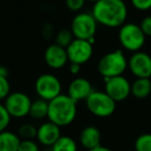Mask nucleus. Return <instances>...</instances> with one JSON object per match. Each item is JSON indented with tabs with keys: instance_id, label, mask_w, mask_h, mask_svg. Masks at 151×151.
Instances as JSON below:
<instances>
[{
	"instance_id": "nucleus-1",
	"label": "nucleus",
	"mask_w": 151,
	"mask_h": 151,
	"mask_svg": "<svg viewBox=\"0 0 151 151\" xmlns=\"http://www.w3.org/2000/svg\"><path fill=\"white\" fill-rule=\"evenodd\" d=\"M91 14L97 24L109 28H117L125 24L127 6L123 0H99L94 3Z\"/></svg>"
},
{
	"instance_id": "nucleus-2",
	"label": "nucleus",
	"mask_w": 151,
	"mask_h": 151,
	"mask_svg": "<svg viewBox=\"0 0 151 151\" xmlns=\"http://www.w3.org/2000/svg\"><path fill=\"white\" fill-rule=\"evenodd\" d=\"M77 116V103L67 94L58 95L49 101L48 118L59 127L67 126L76 119Z\"/></svg>"
},
{
	"instance_id": "nucleus-3",
	"label": "nucleus",
	"mask_w": 151,
	"mask_h": 151,
	"mask_svg": "<svg viewBox=\"0 0 151 151\" xmlns=\"http://www.w3.org/2000/svg\"><path fill=\"white\" fill-rule=\"evenodd\" d=\"M127 67V60L121 50H116L104 55L97 64L99 73L103 76L104 79L123 76Z\"/></svg>"
},
{
	"instance_id": "nucleus-4",
	"label": "nucleus",
	"mask_w": 151,
	"mask_h": 151,
	"mask_svg": "<svg viewBox=\"0 0 151 151\" xmlns=\"http://www.w3.org/2000/svg\"><path fill=\"white\" fill-rule=\"evenodd\" d=\"M85 101L88 111L96 117H109L116 110V101L105 91L93 90Z\"/></svg>"
},
{
	"instance_id": "nucleus-5",
	"label": "nucleus",
	"mask_w": 151,
	"mask_h": 151,
	"mask_svg": "<svg viewBox=\"0 0 151 151\" xmlns=\"http://www.w3.org/2000/svg\"><path fill=\"white\" fill-rule=\"evenodd\" d=\"M119 42L125 50L130 52H138L144 46L146 35L142 31L140 25L134 23H125L120 27Z\"/></svg>"
},
{
	"instance_id": "nucleus-6",
	"label": "nucleus",
	"mask_w": 151,
	"mask_h": 151,
	"mask_svg": "<svg viewBox=\"0 0 151 151\" xmlns=\"http://www.w3.org/2000/svg\"><path fill=\"white\" fill-rule=\"evenodd\" d=\"M97 30V22L89 13L78 14L73 19L70 25V31L73 37L78 40H89L93 42V38Z\"/></svg>"
},
{
	"instance_id": "nucleus-7",
	"label": "nucleus",
	"mask_w": 151,
	"mask_h": 151,
	"mask_svg": "<svg viewBox=\"0 0 151 151\" xmlns=\"http://www.w3.org/2000/svg\"><path fill=\"white\" fill-rule=\"evenodd\" d=\"M62 86L56 76L51 73H42L35 82V91L38 97L47 101H51L61 94Z\"/></svg>"
},
{
	"instance_id": "nucleus-8",
	"label": "nucleus",
	"mask_w": 151,
	"mask_h": 151,
	"mask_svg": "<svg viewBox=\"0 0 151 151\" xmlns=\"http://www.w3.org/2000/svg\"><path fill=\"white\" fill-rule=\"evenodd\" d=\"M32 101L26 93L12 92L5 99L4 107L11 117L24 118L29 115Z\"/></svg>"
},
{
	"instance_id": "nucleus-9",
	"label": "nucleus",
	"mask_w": 151,
	"mask_h": 151,
	"mask_svg": "<svg viewBox=\"0 0 151 151\" xmlns=\"http://www.w3.org/2000/svg\"><path fill=\"white\" fill-rule=\"evenodd\" d=\"M66 53L69 62L82 65L89 61V59L92 56V42L89 40L75 38L66 48Z\"/></svg>"
},
{
	"instance_id": "nucleus-10",
	"label": "nucleus",
	"mask_w": 151,
	"mask_h": 151,
	"mask_svg": "<svg viewBox=\"0 0 151 151\" xmlns=\"http://www.w3.org/2000/svg\"><path fill=\"white\" fill-rule=\"evenodd\" d=\"M105 92L116 103L124 101L130 94V83L123 76L105 79Z\"/></svg>"
},
{
	"instance_id": "nucleus-11",
	"label": "nucleus",
	"mask_w": 151,
	"mask_h": 151,
	"mask_svg": "<svg viewBox=\"0 0 151 151\" xmlns=\"http://www.w3.org/2000/svg\"><path fill=\"white\" fill-rule=\"evenodd\" d=\"M128 68L136 78L151 77V56L145 52H134L127 60Z\"/></svg>"
},
{
	"instance_id": "nucleus-12",
	"label": "nucleus",
	"mask_w": 151,
	"mask_h": 151,
	"mask_svg": "<svg viewBox=\"0 0 151 151\" xmlns=\"http://www.w3.org/2000/svg\"><path fill=\"white\" fill-rule=\"evenodd\" d=\"M45 61L47 65L53 69L62 68L68 61L66 49L57 44L51 45L45 51Z\"/></svg>"
},
{
	"instance_id": "nucleus-13",
	"label": "nucleus",
	"mask_w": 151,
	"mask_h": 151,
	"mask_svg": "<svg viewBox=\"0 0 151 151\" xmlns=\"http://www.w3.org/2000/svg\"><path fill=\"white\" fill-rule=\"evenodd\" d=\"M60 137V127L51 121L44 122L37 127L36 139L40 144L46 147H52Z\"/></svg>"
},
{
	"instance_id": "nucleus-14",
	"label": "nucleus",
	"mask_w": 151,
	"mask_h": 151,
	"mask_svg": "<svg viewBox=\"0 0 151 151\" xmlns=\"http://www.w3.org/2000/svg\"><path fill=\"white\" fill-rule=\"evenodd\" d=\"M92 91V85L87 79L76 78L69 84L67 95L76 103H78L80 101H86Z\"/></svg>"
},
{
	"instance_id": "nucleus-15",
	"label": "nucleus",
	"mask_w": 151,
	"mask_h": 151,
	"mask_svg": "<svg viewBox=\"0 0 151 151\" xmlns=\"http://www.w3.org/2000/svg\"><path fill=\"white\" fill-rule=\"evenodd\" d=\"M101 132L95 126H86L83 128L80 134V143L84 148L90 150L101 145Z\"/></svg>"
},
{
	"instance_id": "nucleus-16",
	"label": "nucleus",
	"mask_w": 151,
	"mask_h": 151,
	"mask_svg": "<svg viewBox=\"0 0 151 151\" xmlns=\"http://www.w3.org/2000/svg\"><path fill=\"white\" fill-rule=\"evenodd\" d=\"M21 139L9 130H4L0 132V151H18Z\"/></svg>"
},
{
	"instance_id": "nucleus-17",
	"label": "nucleus",
	"mask_w": 151,
	"mask_h": 151,
	"mask_svg": "<svg viewBox=\"0 0 151 151\" xmlns=\"http://www.w3.org/2000/svg\"><path fill=\"white\" fill-rule=\"evenodd\" d=\"M151 93V81L147 78H137L130 84V94L137 99H145Z\"/></svg>"
},
{
	"instance_id": "nucleus-18",
	"label": "nucleus",
	"mask_w": 151,
	"mask_h": 151,
	"mask_svg": "<svg viewBox=\"0 0 151 151\" xmlns=\"http://www.w3.org/2000/svg\"><path fill=\"white\" fill-rule=\"evenodd\" d=\"M49 111V101L42 99H37L31 103L29 115L34 119H42L45 117H48Z\"/></svg>"
},
{
	"instance_id": "nucleus-19",
	"label": "nucleus",
	"mask_w": 151,
	"mask_h": 151,
	"mask_svg": "<svg viewBox=\"0 0 151 151\" xmlns=\"http://www.w3.org/2000/svg\"><path fill=\"white\" fill-rule=\"evenodd\" d=\"M51 148L52 151H78V145L71 137L61 136Z\"/></svg>"
},
{
	"instance_id": "nucleus-20",
	"label": "nucleus",
	"mask_w": 151,
	"mask_h": 151,
	"mask_svg": "<svg viewBox=\"0 0 151 151\" xmlns=\"http://www.w3.org/2000/svg\"><path fill=\"white\" fill-rule=\"evenodd\" d=\"M36 132H37V128L30 123L22 124L18 129V136L22 140H33L36 138Z\"/></svg>"
},
{
	"instance_id": "nucleus-21",
	"label": "nucleus",
	"mask_w": 151,
	"mask_h": 151,
	"mask_svg": "<svg viewBox=\"0 0 151 151\" xmlns=\"http://www.w3.org/2000/svg\"><path fill=\"white\" fill-rule=\"evenodd\" d=\"M134 151H151V134H143L137 138Z\"/></svg>"
},
{
	"instance_id": "nucleus-22",
	"label": "nucleus",
	"mask_w": 151,
	"mask_h": 151,
	"mask_svg": "<svg viewBox=\"0 0 151 151\" xmlns=\"http://www.w3.org/2000/svg\"><path fill=\"white\" fill-rule=\"evenodd\" d=\"M75 40L73 33H71L70 29H62L58 32L56 36V44L59 45L62 48L66 49L67 47L70 45V42Z\"/></svg>"
},
{
	"instance_id": "nucleus-23",
	"label": "nucleus",
	"mask_w": 151,
	"mask_h": 151,
	"mask_svg": "<svg viewBox=\"0 0 151 151\" xmlns=\"http://www.w3.org/2000/svg\"><path fill=\"white\" fill-rule=\"evenodd\" d=\"M11 119L12 117L7 112V110L5 109L4 105L0 103V132L6 130L7 126L9 125Z\"/></svg>"
},
{
	"instance_id": "nucleus-24",
	"label": "nucleus",
	"mask_w": 151,
	"mask_h": 151,
	"mask_svg": "<svg viewBox=\"0 0 151 151\" xmlns=\"http://www.w3.org/2000/svg\"><path fill=\"white\" fill-rule=\"evenodd\" d=\"M18 151H40V147L33 140H21Z\"/></svg>"
},
{
	"instance_id": "nucleus-25",
	"label": "nucleus",
	"mask_w": 151,
	"mask_h": 151,
	"mask_svg": "<svg viewBox=\"0 0 151 151\" xmlns=\"http://www.w3.org/2000/svg\"><path fill=\"white\" fill-rule=\"evenodd\" d=\"M11 93V85L7 78L0 76V101L5 99Z\"/></svg>"
},
{
	"instance_id": "nucleus-26",
	"label": "nucleus",
	"mask_w": 151,
	"mask_h": 151,
	"mask_svg": "<svg viewBox=\"0 0 151 151\" xmlns=\"http://www.w3.org/2000/svg\"><path fill=\"white\" fill-rule=\"evenodd\" d=\"M86 0H65L67 9L71 12H79L83 9Z\"/></svg>"
},
{
	"instance_id": "nucleus-27",
	"label": "nucleus",
	"mask_w": 151,
	"mask_h": 151,
	"mask_svg": "<svg viewBox=\"0 0 151 151\" xmlns=\"http://www.w3.org/2000/svg\"><path fill=\"white\" fill-rule=\"evenodd\" d=\"M132 6L141 12H146L151 9V0H130Z\"/></svg>"
},
{
	"instance_id": "nucleus-28",
	"label": "nucleus",
	"mask_w": 151,
	"mask_h": 151,
	"mask_svg": "<svg viewBox=\"0 0 151 151\" xmlns=\"http://www.w3.org/2000/svg\"><path fill=\"white\" fill-rule=\"evenodd\" d=\"M140 27L142 29V31L144 32V34L146 36H151V16L145 17L142 20L140 24Z\"/></svg>"
},
{
	"instance_id": "nucleus-29",
	"label": "nucleus",
	"mask_w": 151,
	"mask_h": 151,
	"mask_svg": "<svg viewBox=\"0 0 151 151\" xmlns=\"http://www.w3.org/2000/svg\"><path fill=\"white\" fill-rule=\"evenodd\" d=\"M81 70V65L76 64V63H70L69 65V71L71 75H78Z\"/></svg>"
},
{
	"instance_id": "nucleus-30",
	"label": "nucleus",
	"mask_w": 151,
	"mask_h": 151,
	"mask_svg": "<svg viewBox=\"0 0 151 151\" xmlns=\"http://www.w3.org/2000/svg\"><path fill=\"white\" fill-rule=\"evenodd\" d=\"M9 68L4 65H0V76L1 77H4V78H7L9 77Z\"/></svg>"
},
{
	"instance_id": "nucleus-31",
	"label": "nucleus",
	"mask_w": 151,
	"mask_h": 151,
	"mask_svg": "<svg viewBox=\"0 0 151 151\" xmlns=\"http://www.w3.org/2000/svg\"><path fill=\"white\" fill-rule=\"evenodd\" d=\"M88 151H113V150L110 149V148H108V147H106V146H101V145H99V146L95 147V148H93V149H90V150H88Z\"/></svg>"
},
{
	"instance_id": "nucleus-32",
	"label": "nucleus",
	"mask_w": 151,
	"mask_h": 151,
	"mask_svg": "<svg viewBox=\"0 0 151 151\" xmlns=\"http://www.w3.org/2000/svg\"><path fill=\"white\" fill-rule=\"evenodd\" d=\"M86 1H90V2H97V1H99V0H86Z\"/></svg>"
},
{
	"instance_id": "nucleus-33",
	"label": "nucleus",
	"mask_w": 151,
	"mask_h": 151,
	"mask_svg": "<svg viewBox=\"0 0 151 151\" xmlns=\"http://www.w3.org/2000/svg\"><path fill=\"white\" fill-rule=\"evenodd\" d=\"M44 151H52V150H44Z\"/></svg>"
},
{
	"instance_id": "nucleus-34",
	"label": "nucleus",
	"mask_w": 151,
	"mask_h": 151,
	"mask_svg": "<svg viewBox=\"0 0 151 151\" xmlns=\"http://www.w3.org/2000/svg\"><path fill=\"white\" fill-rule=\"evenodd\" d=\"M128 151H129V150H128Z\"/></svg>"
}]
</instances>
